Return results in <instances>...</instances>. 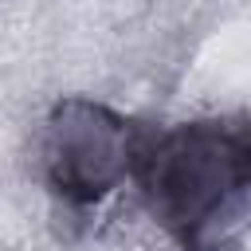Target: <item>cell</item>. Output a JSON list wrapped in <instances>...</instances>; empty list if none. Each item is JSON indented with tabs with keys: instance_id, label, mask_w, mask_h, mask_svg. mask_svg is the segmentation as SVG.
Returning a JSON list of instances; mask_svg holds the SVG:
<instances>
[{
	"instance_id": "obj_1",
	"label": "cell",
	"mask_w": 251,
	"mask_h": 251,
	"mask_svg": "<svg viewBox=\"0 0 251 251\" xmlns=\"http://www.w3.org/2000/svg\"><path fill=\"white\" fill-rule=\"evenodd\" d=\"M133 173L149 212L188 247L251 188V118L188 122L137 149Z\"/></svg>"
},
{
	"instance_id": "obj_2",
	"label": "cell",
	"mask_w": 251,
	"mask_h": 251,
	"mask_svg": "<svg viewBox=\"0 0 251 251\" xmlns=\"http://www.w3.org/2000/svg\"><path fill=\"white\" fill-rule=\"evenodd\" d=\"M137 145L126 118L102 102L67 98L51 110L43 133L47 180L75 204H94L133 169Z\"/></svg>"
}]
</instances>
